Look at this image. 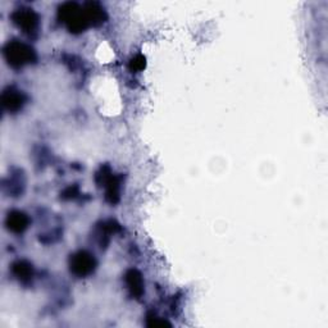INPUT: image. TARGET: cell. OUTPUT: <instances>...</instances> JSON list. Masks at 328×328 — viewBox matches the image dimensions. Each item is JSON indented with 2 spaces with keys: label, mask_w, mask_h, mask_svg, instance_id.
Returning <instances> with one entry per match:
<instances>
[{
  "label": "cell",
  "mask_w": 328,
  "mask_h": 328,
  "mask_svg": "<svg viewBox=\"0 0 328 328\" xmlns=\"http://www.w3.org/2000/svg\"><path fill=\"white\" fill-rule=\"evenodd\" d=\"M6 55L9 63L13 65H24L25 63H29L32 59V50L26 45L13 42L12 45L9 44L6 49Z\"/></svg>",
  "instance_id": "1"
},
{
  "label": "cell",
  "mask_w": 328,
  "mask_h": 328,
  "mask_svg": "<svg viewBox=\"0 0 328 328\" xmlns=\"http://www.w3.org/2000/svg\"><path fill=\"white\" fill-rule=\"evenodd\" d=\"M71 268L73 269V272L80 276H85V274L90 273L94 268V259L91 258V255L86 253H80L77 255H75L73 262L71 263Z\"/></svg>",
  "instance_id": "2"
},
{
  "label": "cell",
  "mask_w": 328,
  "mask_h": 328,
  "mask_svg": "<svg viewBox=\"0 0 328 328\" xmlns=\"http://www.w3.org/2000/svg\"><path fill=\"white\" fill-rule=\"evenodd\" d=\"M27 222H29V219H27V217L25 214L16 212V213L9 214L7 224H8V227L12 231L22 232L27 227Z\"/></svg>",
  "instance_id": "3"
},
{
  "label": "cell",
  "mask_w": 328,
  "mask_h": 328,
  "mask_svg": "<svg viewBox=\"0 0 328 328\" xmlns=\"http://www.w3.org/2000/svg\"><path fill=\"white\" fill-rule=\"evenodd\" d=\"M22 102H24V100H22V95H19L18 91H12L11 94L4 95V105H6L9 110L18 109L22 105Z\"/></svg>",
  "instance_id": "4"
},
{
  "label": "cell",
  "mask_w": 328,
  "mask_h": 328,
  "mask_svg": "<svg viewBox=\"0 0 328 328\" xmlns=\"http://www.w3.org/2000/svg\"><path fill=\"white\" fill-rule=\"evenodd\" d=\"M19 16V26L24 27V29H34L35 24H36V19L34 18V13H30V12H26V13H18Z\"/></svg>",
  "instance_id": "5"
}]
</instances>
